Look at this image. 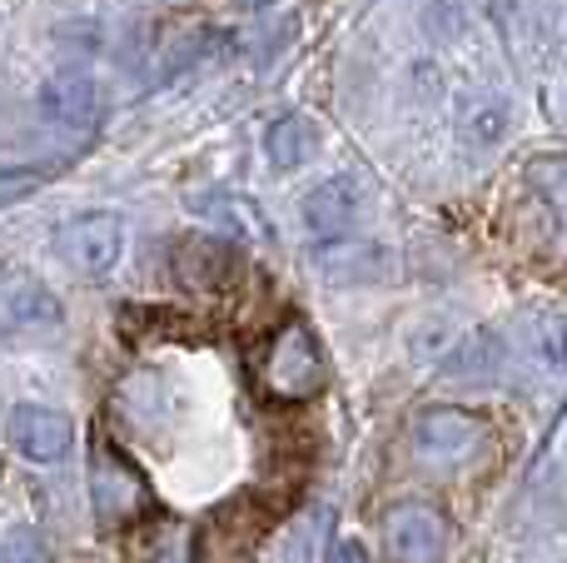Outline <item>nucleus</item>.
<instances>
[{"label":"nucleus","mask_w":567,"mask_h":563,"mask_svg":"<svg viewBox=\"0 0 567 563\" xmlns=\"http://www.w3.org/2000/svg\"><path fill=\"white\" fill-rule=\"evenodd\" d=\"M528 185L543 195V205L558 215V225L567 229V155H538L528 165Z\"/></svg>","instance_id":"4468645a"},{"label":"nucleus","mask_w":567,"mask_h":563,"mask_svg":"<svg viewBox=\"0 0 567 563\" xmlns=\"http://www.w3.org/2000/svg\"><path fill=\"white\" fill-rule=\"evenodd\" d=\"M359 209H363L359 180L333 175V180H323L319 190H309V199H303V225H309V235L319 239V245H329V239H343L359 225Z\"/></svg>","instance_id":"6e6552de"},{"label":"nucleus","mask_w":567,"mask_h":563,"mask_svg":"<svg viewBox=\"0 0 567 563\" xmlns=\"http://www.w3.org/2000/svg\"><path fill=\"white\" fill-rule=\"evenodd\" d=\"M329 563H369V549H363L359 539H339V544H333V554H329Z\"/></svg>","instance_id":"f3484780"},{"label":"nucleus","mask_w":567,"mask_h":563,"mask_svg":"<svg viewBox=\"0 0 567 563\" xmlns=\"http://www.w3.org/2000/svg\"><path fill=\"white\" fill-rule=\"evenodd\" d=\"M0 563H45V549H40L35 529H10L6 544H0Z\"/></svg>","instance_id":"dca6fc26"},{"label":"nucleus","mask_w":567,"mask_h":563,"mask_svg":"<svg viewBox=\"0 0 567 563\" xmlns=\"http://www.w3.org/2000/svg\"><path fill=\"white\" fill-rule=\"evenodd\" d=\"M40 115L45 125L65 130V135H90L100 125V90L85 70H60L40 90Z\"/></svg>","instance_id":"423d86ee"},{"label":"nucleus","mask_w":567,"mask_h":563,"mask_svg":"<svg viewBox=\"0 0 567 563\" xmlns=\"http://www.w3.org/2000/svg\"><path fill=\"white\" fill-rule=\"evenodd\" d=\"M269 524V519H265ZM259 519H249L245 504H229L225 514L209 524V559L215 563H255V549H259V534H265Z\"/></svg>","instance_id":"9b49d317"},{"label":"nucleus","mask_w":567,"mask_h":563,"mask_svg":"<svg viewBox=\"0 0 567 563\" xmlns=\"http://www.w3.org/2000/svg\"><path fill=\"white\" fill-rule=\"evenodd\" d=\"M483 439H488V424L478 414H468V409L439 405L413 419V449L429 464H463L468 454L483 449Z\"/></svg>","instance_id":"20e7f679"},{"label":"nucleus","mask_w":567,"mask_h":563,"mask_svg":"<svg viewBox=\"0 0 567 563\" xmlns=\"http://www.w3.org/2000/svg\"><path fill=\"white\" fill-rule=\"evenodd\" d=\"M90 499H95V519L100 529H120L130 519L150 514V484L105 434L90 449Z\"/></svg>","instance_id":"f03ea898"},{"label":"nucleus","mask_w":567,"mask_h":563,"mask_svg":"<svg viewBox=\"0 0 567 563\" xmlns=\"http://www.w3.org/2000/svg\"><path fill=\"white\" fill-rule=\"evenodd\" d=\"M383 544H389L393 563H449L453 544H458V529H453V519L443 514L439 504L409 499V504L389 509V519H383Z\"/></svg>","instance_id":"7ed1b4c3"},{"label":"nucleus","mask_w":567,"mask_h":563,"mask_svg":"<svg viewBox=\"0 0 567 563\" xmlns=\"http://www.w3.org/2000/svg\"><path fill=\"white\" fill-rule=\"evenodd\" d=\"M313 145H319V130H313L309 115H279L275 125L265 130V155L275 170L303 165V160L313 155Z\"/></svg>","instance_id":"ddd939ff"},{"label":"nucleus","mask_w":567,"mask_h":563,"mask_svg":"<svg viewBox=\"0 0 567 563\" xmlns=\"http://www.w3.org/2000/svg\"><path fill=\"white\" fill-rule=\"evenodd\" d=\"M239 255L225 245V239H209V235H189L175 245V279L195 295H225L229 285L239 279Z\"/></svg>","instance_id":"0eeeda50"},{"label":"nucleus","mask_w":567,"mask_h":563,"mask_svg":"<svg viewBox=\"0 0 567 563\" xmlns=\"http://www.w3.org/2000/svg\"><path fill=\"white\" fill-rule=\"evenodd\" d=\"M0 325L6 329H50V325H60V305L45 285L16 279V285L0 295Z\"/></svg>","instance_id":"f8f14e48"},{"label":"nucleus","mask_w":567,"mask_h":563,"mask_svg":"<svg viewBox=\"0 0 567 563\" xmlns=\"http://www.w3.org/2000/svg\"><path fill=\"white\" fill-rule=\"evenodd\" d=\"M120 249H125V225L115 215H75L60 229V255L70 269H80L85 279H100L115 269Z\"/></svg>","instance_id":"39448f33"},{"label":"nucleus","mask_w":567,"mask_h":563,"mask_svg":"<svg viewBox=\"0 0 567 563\" xmlns=\"http://www.w3.org/2000/svg\"><path fill=\"white\" fill-rule=\"evenodd\" d=\"M323 379H329V359H323L313 329L303 319H284L259 355V389L279 405H303L323 389Z\"/></svg>","instance_id":"f257e3e1"},{"label":"nucleus","mask_w":567,"mask_h":563,"mask_svg":"<svg viewBox=\"0 0 567 563\" xmlns=\"http://www.w3.org/2000/svg\"><path fill=\"white\" fill-rule=\"evenodd\" d=\"M508 130H513L508 95H498V90H473V95H463V105H458V135H463V145L493 150L503 135H508Z\"/></svg>","instance_id":"9d476101"},{"label":"nucleus","mask_w":567,"mask_h":563,"mask_svg":"<svg viewBox=\"0 0 567 563\" xmlns=\"http://www.w3.org/2000/svg\"><path fill=\"white\" fill-rule=\"evenodd\" d=\"M10 444L25 459L50 464V459H60L70 449V419L45 405H20L16 414H10Z\"/></svg>","instance_id":"1a4fd4ad"},{"label":"nucleus","mask_w":567,"mask_h":563,"mask_svg":"<svg viewBox=\"0 0 567 563\" xmlns=\"http://www.w3.org/2000/svg\"><path fill=\"white\" fill-rule=\"evenodd\" d=\"M140 563H195V539H189V529L175 524V519H159L145 534Z\"/></svg>","instance_id":"2eb2a0df"}]
</instances>
